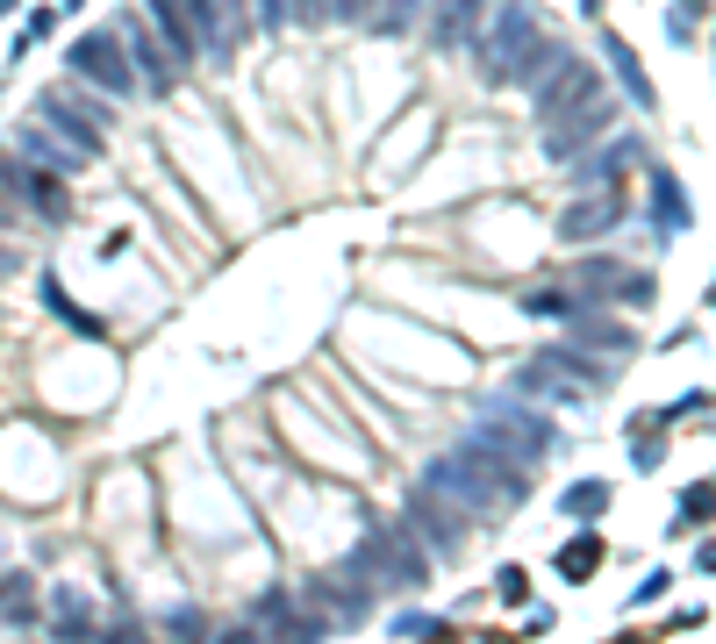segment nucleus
<instances>
[{
	"label": "nucleus",
	"instance_id": "nucleus-1",
	"mask_svg": "<svg viewBox=\"0 0 716 644\" xmlns=\"http://www.w3.org/2000/svg\"><path fill=\"white\" fill-rule=\"evenodd\" d=\"M430 487L444 494V501H459V509H495V501H516L523 494V473H516V458H502L495 444H459V458H444L437 473H430Z\"/></svg>",
	"mask_w": 716,
	"mask_h": 644
},
{
	"label": "nucleus",
	"instance_id": "nucleus-2",
	"mask_svg": "<svg viewBox=\"0 0 716 644\" xmlns=\"http://www.w3.org/2000/svg\"><path fill=\"white\" fill-rule=\"evenodd\" d=\"M538 36H545V29H538V8H530V0H502L495 15H487V29H480V44H473L480 72H487V79H509Z\"/></svg>",
	"mask_w": 716,
	"mask_h": 644
},
{
	"label": "nucleus",
	"instance_id": "nucleus-3",
	"mask_svg": "<svg viewBox=\"0 0 716 644\" xmlns=\"http://www.w3.org/2000/svg\"><path fill=\"white\" fill-rule=\"evenodd\" d=\"M65 65L79 72V79L108 86V94H137V65H129V51H122V29H94V36H79Z\"/></svg>",
	"mask_w": 716,
	"mask_h": 644
},
{
	"label": "nucleus",
	"instance_id": "nucleus-4",
	"mask_svg": "<svg viewBox=\"0 0 716 644\" xmlns=\"http://www.w3.org/2000/svg\"><path fill=\"white\" fill-rule=\"evenodd\" d=\"M473 437H480V444H495V451H502V458H516V466H530V458H545L552 430L538 423L530 408H487Z\"/></svg>",
	"mask_w": 716,
	"mask_h": 644
},
{
	"label": "nucleus",
	"instance_id": "nucleus-5",
	"mask_svg": "<svg viewBox=\"0 0 716 644\" xmlns=\"http://www.w3.org/2000/svg\"><path fill=\"white\" fill-rule=\"evenodd\" d=\"M351 566L358 573H380V587H423V552H416L402 530H380Z\"/></svg>",
	"mask_w": 716,
	"mask_h": 644
},
{
	"label": "nucleus",
	"instance_id": "nucleus-6",
	"mask_svg": "<svg viewBox=\"0 0 716 644\" xmlns=\"http://www.w3.org/2000/svg\"><path fill=\"white\" fill-rule=\"evenodd\" d=\"M588 101H602V79L580 65V58H566V72L545 86V94H538V115H545V122H566L573 108H588Z\"/></svg>",
	"mask_w": 716,
	"mask_h": 644
},
{
	"label": "nucleus",
	"instance_id": "nucleus-7",
	"mask_svg": "<svg viewBox=\"0 0 716 644\" xmlns=\"http://www.w3.org/2000/svg\"><path fill=\"white\" fill-rule=\"evenodd\" d=\"M122 51H129V65H137V86H165L172 72H180V58H172V51H165V44H158L151 29H144L137 15L122 22Z\"/></svg>",
	"mask_w": 716,
	"mask_h": 644
},
{
	"label": "nucleus",
	"instance_id": "nucleus-8",
	"mask_svg": "<svg viewBox=\"0 0 716 644\" xmlns=\"http://www.w3.org/2000/svg\"><path fill=\"white\" fill-rule=\"evenodd\" d=\"M409 523H423V537L437 544V552H459V544H466L459 509H444V494H437V487H416V494H409Z\"/></svg>",
	"mask_w": 716,
	"mask_h": 644
},
{
	"label": "nucleus",
	"instance_id": "nucleus-9",
	"mask_svg": "<svg viewBox=\"0 0 716 644\" xmlns=\"http://www.w3.org/2000/svg\"><path fill=\"white\" fill-rule=\"evenodd\" d=\"M194 22V44H201L208 58H230V44H237V15L222 8V0H180Z\"/></svg>",
	"mask_w": 716,
	"mask_h": 644
},
{
	"label": "nucleus",
	"instance_id": "nucleus-10",
	"mask_svg": "<svg viewBox=\"0 0 716 644\" xmlns=\"http://www.w3.org/2000/svg\"><path fill=\"white\" fill-rule=\"evenodd\" d=\"M566 58H573V51H559V44H545V36H538V44L523 51V65H516L509 79H523V94L538 101V94H545V86H552V79L566 72Z\"/></svg>",
	"mask_w": 716,
	"mask_h": 644
},
{
	"label": "nucleus",
	"instance_id": "nucleus-11",
	"mask_svg": "<svg viewBox=\"0 0 716 644\" xmlns=\"http://www.w3.org/2000/svg\"><path fill=\"white\" fill-rule=\"evenodd\" d=\"M151 29L165 36V51L180 58V72H187V58L201 51V44H194V22H187V8H180V0H151Z\"/></svg>",
	"mask_w": 716,
	"mask_h": 644
},
{
	"label": "nucleus",
	"instance_id": "nucleus-12",
	"mask_svg": "<svg viewBox=\"0 0 716 644\" xmlns=\"http://www.w3.org/2000/svg\"><path fill=\"white\" fill-rule=\"evenodd\" d=\"M595 380L602 373H573V366H552V358H545V366H523V373H516V387H523V394H580V387H595Z\"/></svg>",
	"mask_w": 716,
	"mask_h": 644
},
{
	"label": "nucleus",
	"instance_id": "nucleus-13",
	"mask_svg": "<svg viewBox=\"0 0 716 644\" xmlns=\"http://www.w3.org/2000/svg\"><path fill=\"white\" fill-rule=\"evenodd\" d=\"M624 215V201H616V194H602V201H580V208H566V237H595V230H609V222Z\"/></svg>",
	"mask_w": 716,
	"mask_h": 644
},
{
	"label": "nucleus",
	"instance_id": "nucleus-14",
	"mask_svg": "<svg viewBox=\"0 0 716 644\" xmlns=\"http://www.w3.org/2000/svg\"><path fill=\"white\" fill-rule=\"evenodd\" d=\"M473 22H480L473 0H444V8H437V36H444V44H452V36H473Z\"/></svg>",
	"mask_w": 716,
	"mask_h": 644
},
{
	"label": "nucleus",
	"instance_id": "nucleus-15",
	"mask_svg": "<svg viewBox=\"0 0 716 644\" xmlns=\"http://www.w3.org/2000/svg\"><path fill=\"white\" fill-rule=\"evenodd\" d=\"M609 51H616V65H624V86H631V94H638V108H652V79H645V72H638V58L624 51V44H609Z\"/></svg>",
	"mask_w": 716,
	"mask_h": 644
},
{
	"label": "nucleus",
	"instance_id": "nucleus-16",
	"mask_svg": "<svg viewBox=\"0 0 716 644\" xmlns=\"http://www.w3.org/2000/svg\"><path fill=\"white\" fill-rule=\"evenodd\" d=\"M595 559H602V544H595V537H580V544H566V552H559V566H566V573H588Z\"/></svg>",
	"mask_w": 716,
	"mask_h": 644
},
{
	"label": "nucleus",
	"instance_id": "nucleus-17",
	"mask_svg": "<svg viewBox=\"0 0 716 644\" xmlns=\"http://www.w3.org/2000/svg\"><path fill=\"white\" fill-rule=\"evenodd\" d=\"M602 501H609V494H602V487H580V494H566V509H580V516H595Z\"/></svg>",
	"mask_w": 716,
	"mask_h": 644
},
{
	"label": "nucleus",
	"instance_id": "nucleus-18",
	"mask_svg": "<svg viewBox=\"0 0 716 644\" xmlns=\"http://www.w3.org/2000/svg\"><path fill=\"white\" fill-rule=\"evenodd\" d=\"M0 609L22 616V609H29V587H22V580H8V587H0Z\"/></svg>",
	"mask_w": 716,
	"mask_h": 644
},
{
	"label": "nucleus",
	"instance_id": "nucleus-19",
	"mask_svg": "<svg viewBox=\"0 0 716 644\" xmlns=\"http://www.w3.org/2000/svg\"><path fill=\"white\" fill-rule=\"evenodd\" d=\"M366 8H373V0H323V15H344V22H358Z\"/></svg>",
	"mask_w": 716,
	"mask_h": 644
},
{
	"label": "nucleus",
	"instance_id": "nucleus-20",
	"mask_svg": "<svg viewBox=\"0 0 716 644\" xmlns=\"http://www.w3.org/2000/svg\"><path fill=\"white\" fill-rule=\"evenodd\" d=\"M287 15L294 22H323V0H287Z\"/></svg>",
	"mask_w": 716,
	"mask_h": 644
},
{
	"label": "nucleus",
	"instance_id": "nucleus-21",
	"mask_svg": "<svg viewBox=\"0 0 716 644\" xmlns=\"http://www.w3.org/2000/svg\"><path fill=\"white\" fill-rule=\"evenodd\" d=\"M8 265H15V258H8V251H0V272H8Z\"/></svg>",
	"mask_w": 716,
	"mask_h": 644
},
{
	"label": "nucleus",
	"instance_id": "nucleus-22",
	"mask_svg": "<svg viewBox=\"0 0 716 644\" xmlns=\"http://www.w3.org/2000/svg\"><path fill=\"white\" fill-rule=\"evenodd\" d=\"M0 222H8V201H0Z\"/></svg>",
	"mask_w": 716,
	"mask_h": 644
}]
</instances>
